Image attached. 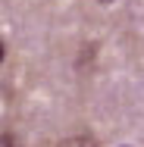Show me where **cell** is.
<instances>
[{
    "mask_svg": "<svg viewBox=\"0 0 144 147\" xmlns=\"http://www.w3.org/2000/svg\"><path fill=\"white\" fill-rule=\"evenodd\" d=\"M59 147H97V141L88 135V131H78V135H69V138H63Z\"/></svg>",
    "mask_w": 144,
    "mask_h": 147,
    "instance_id": "6da1fadb",
    "label": "cell"
},
{
    "mask_svg": "<svg viewBox=\"0 0 144 147\" xmlns=\"http://www.w3.org/2000/svg\"><path fill=\"white\" fill-rule=\"evenodd\" d=\"M3 147H16V144H13V135H6V138H3Z\"/></svg>",
    "mask_w": 144,
    "mask_h": 147,
    "instance_id": "7a4b0ae2",
    "label": "cell"
},
{
    "mask_svg": "<svg viewBox=\"0 0 144 147\" xmlns=\"http://www.w3.org/2000/svg\"><path fill=\"white\" fill-rule=\"evenodd\" d=\"M100 3H113V0H100Z\"/></svg>",
    "mask_w": 144,
    "mask_h": 147,
    "instance_id": "3957f363",
    "label": "cell"
}]
</instances>
